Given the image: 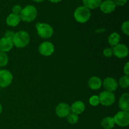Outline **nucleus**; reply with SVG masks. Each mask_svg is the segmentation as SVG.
Listing matches in <instances>:
<instances>
[{
	"instance_id": "obj_1",
	"label": "nucleus",
	"mask_w": 129,
	"mask_h": 129,
	"mask_svg": "<svg viewBox=\"0 0 129 129\" xmlns=\"http://www.w3.org/2000/svg\"><path fill=\"white\" fill-rule=\"evenodd\" d=\"M30 37L28 33L26 31H19L15 33L12 39L13 44L17 48H24L30 43Z\"/></svg>"
},
{
	"instance_id": "obj_2",
	"label": "nucleus",
	"mask_w": 129,
	"mask_h": 129,
	"mask_svg": "<svg viewBox=\"0 0 129 129\" xmlns=\"http://www.w3.org/2000/svg\"><path fill=\"white\" fill-rule=\"evenodd\" d=\"M37 16V10L33 5H27L22 8L20 16L21 20L26 23H30L35 20Z\"/></svg>"
},
{
	"instance_id": "obj_3",
	"label": "nucleus",
	"mask_w": 129,
	"mask_h": 129,
	"mask_svg": "<svg viewBox=\"0 0 129 129\" xmlns=\"http://www.w3.org/2000/svg\"><path fill=\"white\" fill-rule=\"evenodd\" d=\"M38 35L42 39H47L52 37L54 34L52 26L45 23H37L35 25Z\"/></svg>"
},
{
	"instance_id": "obj_4",
	"label": "nucleus",
	"mask_w": 129,
	"mask_h": 129,
	"mask_svg": "<svg viewBox=\"0 0 129 129\" xmlns=\"http://www.w3.org/2000/svg\"><path fill=\"white\" fill-rule=\"evenodd\" d=\"M74 17L78 22L84 23L89 20L91 17V11L89 9L84 6L77 8L74 12Z\"/></svg>"
},
{
	"instance_id": "obj_5",
	"label": "nucleus",
	"mask_w": 129,
	"mask_h": 129,
	"mask_svg": "<svg viewBox=\"0 0 129 129\" xmlns=\"http://www.w3.org/2000/svg\"><path fill=\"white\" fill-rule=\"evenodd\" d=\"M100 103L105 107H109L112 105L115 102V96L113 93L107 91H104L100 93L98 96Z\"/></svg>"
},
{
	"instance_id": "obj_6",
	"label": "nucleus",
	"mask_w": 129,
	"mask_h": 129,
	"mask_svg": "<svg viewBox=\"0 0 129 129\" xmlns=\"http://www.w3.org/2000/svg\"><path fill=\"white\" fill-rule=\"evenodd\" d=\"M115 124L120 127H125L129 125V113L128 112L120 111L115 115L113 117Z\"/></svg>"
},
{
	"instance_id": "obj_7",
	"label": "nucleus",
	"mask_w": 129,
	"mask_h": 129,
	"mask_svg": "<svg viewBox=\"0 0 129 129\" xmlns=\"http://www.w3.org/2000/svg\"><path fill=\"white\" fill-rule=\"evenodd\" d=\"M13 76L10 71L6 69L0 70V87L3 88L9 86L12 83Z\"/></svg>"
},
{
	"instance_id": "obj_8",
	"label": "nucleus",
	"mask_w": 129,
	"mask_h": 129,
	"mask_svg": "<svg viewBox=\"0 0 129 129\" xmlns=\"http://www.w3.org/2000/svg\"><path fill=\"white\" fill-rule=\"evenodd\" d=\"M54 50L55 47L54 44L50 42H44L39 45V52L44 56H50L54 53Z\"/></svg>"
},
{
	"instance_id": "obj_9",
	"label": "nucleus",
	"mask_w": 129,
	"mask_h": 129,
	"mask_svg": "<svg viewBox=\"0 0 129 129\" xmlns=\"http://www.w3.org/2000/svg\"><path fill=\"white\" fill-rule=\"evenodd\" d=\"M113 55L117 58L122 59L128 55V49L125 44H118L113 48Z\"/></svg>"
},
{
	"instance_id": "obj_10",
	"label": "nucleus",
	"mask_w": 129,
	"mask_h": 129,
	"mask_svg": "<svg viewBox=\"0 0 129 129\" xmlns=\"http://www.w3.org/2000/svg\"><path fill=\"white\" fill-rule=\"evenodd\" d=\"M102 84L106 91L112 92V93L113 91H115L118 86V83L117 81L112 77H108L105 78L102 83Z\"/></svg>"
},
{
	"instance_id": "obj_11",
	"label": "nucleus",
	"mask_w": 129,
	"mask_h": 129,
	"mask_svg": "<svg viewBox=\"0 0 129 129\" xmlns=\"http://www.w3.org/2000/svg\"><path fill=\"white\" fill-rule=\"evenodd\" d=\"M71 113L70 106L66 103H60L55 108V113L57 117L64 118Z\"/></svg>"
},
{
	"instance_id": "obj_12",
	"label": "nucleus",
	"mask_w": 129,
	"mask_h": 129,
	"mask_svg": "<svg viewBox=\"0 0 129 129\" xmlns=\"http://www.w3.org/2000/svg\"><path fill=\"white\" fill-rule=\"evenodd\" d=\"M99 7L103 13L109 14L115 11L116 5L113 0H105L102 1Z\"/></svg>"
},
{
	"instance_id": "obj_13",
	"label": "nucleus",
	"mask_w": 129,
	"mask_h": 129,
	"mask_svg": "<svg viewBox=\"0 0 129 129\" xmlns=\"http://www.w3.org/2000/svg\"><path fill=\"white\" fill-rule=\"evenodd\" d=\"M13 47L12 40L3 37L0 39V52H7L10 51Z\"/></svg>"
},
{
	"instance_id": "obj_14",
	"label": "nucleus",
	"mask_w": 129,
	"mask_h": 129,
	"mask_svg": "<svg viewBox=\"0 0 129 129\" xmlns=\"http://www.w3.org/2000/svg\"><path fill=\"white\" fill-rule=\"evenodd\" d=\"M118 106L121 110L123 112H129V94L124 93L121 96L118 102Z\"/></svg>"
},
{
	"instance_id": "obj_15",
	"label": "nucleus",
	"mask_w": 129,
	"mask_h": 129,
	"mask_svg": "<svg viewBox=\"0 0 129 129\" xmlns=\"http://www.w3.org/2000/svg\"><path fill=\"white\" fill-rule=\"evenodd\" d=\"M71 112L76 115L81 114L85 110V105L81 101H76L74 102L70 107Z\"/></svg>"
},
{
	"instance_id": "obj_16",
	"label": "nucleus",
	"mask_w": 129,
	"mask_h": 129,
	"mask_svg": "<svg viewBox=\"0 0 129 129\" xmlns=\"http://www.w3.org/2000/svg\"><path fill=\"white\" fill-rule=\"evenodd\" d=\"M21 21L20 15H15L13 13H11L7 16L6 19V23L8 26L11 27L16 26Z\"/></svg>"
},
{
	"instance_id": "obj_17",
	"label": "nucleus",
	"mask_w": 129,
	"mask_h": 129,
	"mask_svg": "<svg viewBox=\"0 0 129 129\" xmlns=\"http://www.w3.org/2000/svg\"><path fill=\"white\" fill-rule=\"evenodd\" d=\"M102 85V81L99 77L93 76L88 81V86L90 89L93 90H97L101 88Z\"/></svg>"
},
{
	"instance_id": "obj_18",
	"label": "nucleus",
	"mask_w": 129,
	"mask_h": 129,
	"mask_svg": "<svg viewBox=\"0 0 129 129\" xmlns=\"http://www.w3.org/2000/svg\"><path fill=\"white\" fill-rule=\"evenodd\" d=\"M114 120L113 117H107L101 122V125L104 129H112L115 127Z\"/></svg>"
},
{
	"instance_id": "obj_19",
	"label": "nucleus",
	"mask_w": 129,
	"mask_h": 129,
	"mask_svg": "<svg viewBox=\"0 0 129 129\" xmlns=\"http://www.w3.org/2000/svg\"><path fill=\"white\" fill-rule=\"evenodd\" d=\"M102 0H83L84 7L89 10H94L100 6Z\"/></svg>"
},
{
	"instance_id": "obj_20",
	"label": "nucleus",
	"mask_w": 129,
	"mask_h": 129,
	"mask_svg": "<svg viewBox=\"0 0 129 129\" xmlns=\"http://www.w3.org/2000/svg\"><path fill=\"white\" fill-rule=\"evenodd\" d=\"M120 40V36L117 32H113L109 35L108 38V42L111 46L115 47L118 45Z\"/></svg>"
},
{
	"instance_id": "obj_21",
	"label": "nucleus",
	"mask_w": 129,
	"mask_h": 129,
	"mask_svg": "<svg viewBox=\"0 0 129 129\" xmlns=\"http://www.w3.org/2000/svg\"><path fill=\"white\" fill-rule=\"evenodd\" d=\"M119 84L120 86L122 88H128L129 86V77L127 75H123V76H122L120 78L119 80V83H118Z\"/></svg>"
},
{
	"instance_id": "obj_22",
	"label": "nucleus",
	"mask_w": 129,
	"mask_h": 129,
	"mask_svg": "<svg viewBox=\"0 0 129 129\" xmlns=\"http://www.w3.org/2000/svg\"><path fill=\"white\" fill-rule=\"evenodd\" d=\"M9 61V57L5 52H0V68L6 66Z\"/></svg>"
},
{
	"instance_id": "obj_23",
	"label": "nucleus",
	"mask_w": 129,
	"mask_h": 129,
	"mask_svg": "<svg viewBox=\"0 0 129 129\" xmlns=\"http://www.w3.org/2000/svg\"><path fill=\"white\" fill-rule=\"evenodd\" d=\"M67 121L70 124H76L78 123L79 120V117L76 114H74L73 113H70L68 116H67Z\"/></svg>"
},
{
	"instance_id": "obj_24",
	"label": "nucleus",
	"mask_w": 129,
	"mask_h": 129,
	"mask_svg": "<svg viewBox=\"0 0 129 129\" xmlns=\"http://www.w3.org/2000/svg\"><path fill=\"white\" fill-rule=\"evenodd\" d=\"M89 103L93 107H96L100 104L99 97L97 95H93L89 98Z\"/></svg>"
},
{
	"instance_id": "obj_25",
	"label": "nucleus",
	"mask_w": 129,
	"mask_h": 129,
	"mask_svg": "<svg viewBox=\"0 0 129 129\" xmlns=\"http://www.w3.org/2000/svg\"><path fill=\"white\" fill-rule=\"evenodd\" d=\"M122 30L124 34L127 36L129 35V21H125L122 23Z\"/></svg>"
},
{
	"instance_id": "obj_26",
	"label": "nucleus",
	"mask_w": 129,
	"mask_h": 129,
	"mask_svg": "<svg viewBox=\"0 0 129 129\" xmlns=\"http://www.w3.org/2000/svg\"><path fill=\"white\" fill-rule=\"evenodd\" d=\"M22 10V8L20 5H16L15 6H13L12 8V13L15 14V15H20V13H21V11Z\"/></svg>"
},
{
	"instance_id": "obj_27",
	"label": "nucleus",
	"mask_w": 129,
	"mask_h": 129,
	"mask_svg": "<svg viewBox=\"0 0 129 129\" xmlns=\"http://www.w3.org/2000/svg\"><path fill=\"white\" fill-rule=\"evenodd\" d=\"M103 55H104V56H105L106 57H111L113 55V49L110 47L105 49L104 50H103Z\"/></svg>"
},
{
	"instance_id": "obj_28",
	"label": "nucleus",
	"mask_w": 129,
	"mask_h": 129,
	"mask_svg": "<svg viewBox=\"0 0 129 129\" xmlns=\"http://www.w3.org/2000/svg\"><path fill=\"white\" fill-rule=\"evenodd\" d=\"M113 1L114 2V3L115 4L116 6H124L127 2V0H113Z\"/></svg>"
},
{
	"instance_id": "obj_29",
	"label": "nucleus",
	"mask_w": 129,
	"mask_h": 129,
	"mask_svg": "<svg viewBox=\"0 0 129 129\" xmlns=\"http://www.w3.org/2000/svg\"><path fill=\"white\" fill-rule=\"evenodd\" d=\"M14 35H15V32H13V31H6V33L5 34V37H4L12 40L13 38Z\"/></svg>"
},
{
	"instance_id": "obj_30",
	"label": "nucleus",
	"mask_w": 129,
	"mask_h": 129,
	"mask_svg": "<svg viewBox=\"0 0 129 129\" xmlns=\"http://www.w3.org/2000/svg\"><path fill=\"white\" fill-rule=\"evenodd\" d=\"M123 72H124L125 75H129V63L127 62L123 68Z\"/></svg>"
},
{
	"instance_id": "obj_31",
	"label": "nucleus",
	"mask_w": 129,
	"mask_h": 129,
	"mask_svg": "<svg viewBox=\"0 0 129 129\" xmlns=\"http://www.w3.org/2000/svg\"><path fill=\"white\" fill-rule=\"evenodd\" d=\"M49 1L51 3H57L61 1L62 0H49Z\"/></svg>"
},
{
	"instance_id": "obj_32",
	"label": "nucleus",
	"mask_w": 129,
	"mask_h": 129,
	"mask_svg": "<svg viewBox=\"0 0 129 129\" xmlns=\"http://www.w3.org/2000/svg\"><path fill=\"white\" fill-rule=\"evenodd\" d=\"M33 1H34L35 2H36V3H42V2H43L44 0H33Z\"/></svg>"
},
{
	"instance_id": "obj_33",
	"label": "nucleus",
	"mask_w": 129,
	"mask_h": 129,
	"mask_svg": "<svg viewBox=\"0 0 129 129\" xmlns=\"http://www.w3.org/2000/svg\"><path fill=\"white\" fill-rule=\"evenodd\" d=\"M2 111H3V107H2V105H1V103H0V114L1 113Z\"/></svg>"
}]
</instances>
